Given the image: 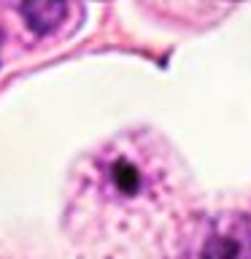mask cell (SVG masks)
<instances>
[{"mask_svg": "<svg viewBox=\"0 0 251 259\" xmlns=\"http://www.w3.org/2000/svg\"><path fill=\"white\" fill-rule=\"evenodd\" d=\"M202 259H251L248 235H216L208 240Z\"/></svg>", "mask_w": 251, "mask_h": 259, "instance_id": "cell-1", "label": "cell"}]
</instances>
